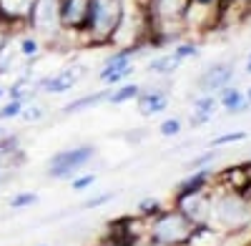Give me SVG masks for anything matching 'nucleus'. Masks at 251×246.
Masks as SVG:
<instances>
[{
  "label": "nucleus",
  "mask_w": 251,
  "mask_h": 246,
  "mask_svg": "<svg viewBox=\"0 0 251 246\" xmlns=\"http://www.w3.org/2000/svg\"><path fill=\"white\" fill-rule=\"evenodd\" d=\"M219 108H221V106H219V96L201 93L199 98L191 100V111H194V113H203V116H208V118H211Z\"/></svg>",
  "instance_id": "21"
},
{
  "label": "nucleus",
  "mask_w": 251,
  "mask_h": 246,
  "mask_svg": "<svg viewBox=\"0 0 251 246\" xmlns=\"http://www.w3.org/2000/svg\"><path fill=\"white\" fill-rule=\"evenodd\" d=\"M0 98H3V88H0Z\"/></svg>",
  "instance_id": "39"
},
{
  "label": "nucleus",
  "mask_w": 251,
  "mask_h": 246,
  "mask_svg": "<svg viewBox=\"0 0 251 246\" xmlns=\"http://www.w3.org/2000/svg\"><path fill=\"white\" fill-rule=\"evenodd\" d=\"M38 40L35 38H23V43H20V50H23L25 55H35L38 53Z\"/></svg>",
  "instance_id": "29"
},
{
  "label": "nucleus",
  "mask_w": 251,
  "mask_h": 246,
  "mask_svg": "<svg viewBox=\"0 0 251 246\" xmlns=\"http://www.w3.org/2000/svg\"><path fill=\"white\" fill-rule=\"evenodd\" d=\"M88 8L91 0H60V28L83 33L88 20Z\"/></svg>",
  "instance_id": "9"
},
{
  "label": "nucleus",
  "mask_w": 251,
  "mask_h": 246,
  "mask_svg": "<svg viewBox=\"0 0 251 246\" xmlns=\"http://www.w3.org/2000/svg\"><path fill=\"white\" fill-rule=\"evenodd\" d=\"M38 0H0L3 18L10 23H30Z\"/></svg>",
  "instance_id": "12"
},
{
  "label": "nucleus",
  "mask_w": 251,
  "mask_h": 246,
  "mask_svg": "<svg viewBox=\"0 0 251 246\" xmlns=\"http://www.w3.org/2000/svg\"><path fill=\"white\" fill-rule=\"evenodd\" d=\"M246 71H249V73H251V53H249V55H246Z\"/></svg>",
  "instance_id": "34"
},
{
  "label": "nucleus",
  "mask_w": 251,
  "mask_h": 246,
  "mask_svg": "<svg viewBox=\"0 0 251 246\" xmlns=\"http://www.w3.org/2000/svg\"><path fill=\"white\" fill-rule=\"evenodd\" d=\"M214 176L216 171L214 169H203V171H191L186 178H181L174 189V196L176 194H188V191H199V189H206L214 183Z\"/></svg>",
  "instance_id": "14"
},
{
  "label": "nucleus",
  "mask_w": 251,
  "mask_h": 246,
  "mask_svg": "<svg viewBox=\"0 0 251 246\" xmlns=\"http://www.w3.org/2000/svg\"><path fill=\"white\" fill-rule=\"evenodd\" d=\"M241 3H244V5H246V8L251 10V0H241Z\"/></svg>",
  "instance_id": "36"
},
{
  "label": "nucleus",
  "mask_w": 251,
  "mask_h": 246,
  "mask_svg": "<svg viewBox=\"0 0 251 246\" xmlns=\"http://www.w3.org/2000/svg\"><path fill=\"white\" fill-rule=\"evenodd\" d=\"M178 211H183L188 219H191L196 226H203V223L211 221V209H214V183L199 191H188V194H176L174 203Z\"/></svg>",
  "instance_id": "5"
},
{
  "label": "nucleus",
  "mask_w": 251,
  "mask_h": 246,
  "mask_svg": "<svg viewBox=\"0 0 251 246\" xmlns=\"http://www.w3.org/2000/svg\"><path fill=\"white\" fill-rule=\"evenodd\" d=\"M208 223L224 231L228 239L246 234L251 229V198L236 191H228L214 181V209Z\"/></svg>",
  "instance_id": "1"
},
{
  "label": "nucleus",
  "mask_w": 251,
  "mask_h": 246,
  "mask_svg": "<svg viewBox=\"0 0 251 246\" xmlns=\"http://www.w3.org/2000/svg\"><path fill=\"white\" fill-rule=\"evenodd\" d=\"M0 23H5V18H3V10H0Z\"/></svg>",
  "instance_id": "38"
},
{
  "label": "nucleus",
  "mask_w": 251,
  "mask_h": 246,
  "mask_svg": "<svg viewBox=\"0 0 251 246\" xmlns=\"http://www.w3.org/2000/svg\"><path fill=\"white\" fill-rule=\"evenodd\" d=\"M5 48H8V35L3 33V28H0V63L5 60Z\"/></svg>",
  "instance_id": "32"
},
{
  "label": "nucleus",
  "mask_w": 251,
  "mask_h": 246,
  "mask_svg": "<svg viewBox=\"0 0 251 246\" xmlns=\"http://www.w3.org/2000/svg\"><path fill=\"white\" fill-rule=\"evenodd\" d=\"M136 108L143 118H151V116H158L169 108V96L161 88H143L141 96L136 98Z\"/></svg>",
  "instance_id": "11"
},
{
  "label": "nucleus",
  "mask_w": 251,
  "mask_h": 246,
  "mask_svg": "<svg viewBox=\"0 0 251 246\" xmlns=\"http://www.w3.org/2000/svg\"><path fill=\"white\" fill-rule=\"evenodd\" d=\"M146 46H133V48H121V50H116L108 60H106V66L100 68V73H98V78H100V83H106L108 88H113V86H121V80H126V78H131L133 75V55L138 53V50H143Z\"/></svg>",
  "instance_id": "6"
},
{
  "label": "nucleus",
  "mask_w": 251,
  "mask_h": 246,
  "mask_svg": "<svg viewBox=\"0 0 251 246\" xmlns=\"http://www.w3.org/2000/svg\"><path fill=\"white\" fill-rule=\"evenodd\" d=\"M5 136H8V131H5V128H0V138H5Z\"/></svg>",
  "instance_id": "35"
},
{
  "label": "nucleus",
  "mask_w": 251,
  "mask_h": 246,
  "mask_svg": "<svg viewBox=\"0 0 251 246\" xmlns=\"http://www.w3.org/2000/svg\"><path fill=\"white\" fill-rule=\"evenodd\" d=\"M126 15V0H91L88 20H86V33L91 46H108L123 23Z\"/></svg>",
  "instance_id": "2"
},
{
  "label": "nucleus",
  "mask_w": 251,
  "mask_h": 246,
  "mask_svg": "<svg viewBox=\"0 0 251 246\" xmlns=\"http://www.w3.org/2000/svg\"><path fill=\"white\" fill-rule=\"evenodd\" d=\"M234 73H236L234 63H226V60H221V63H214V66H208V68L199 75L196 88H199L201 93L216 96V93H221L226 86H231Z\"/></svg>",
  "instance_id": "7"
},
{
  "label": "nucleus",
  "mask_w": 251,
  "mask_h": 246,
  "mask_svg": "<svg viewBox=\"0 0 251 246\" xmlns=\"http://www.w3.org/2000/svg\"><path fill=\"white\" fill-rule=\"evenodd\" d=\"M163 209H166V206L161 203V198L146 196V198H141V201L136 203V216H141V219H146V221H151V219H156Z\"/></svg>",
  "instance_id": "20"
},
{
  "label": "nucleus",
  "mask_w": 251,
  "mask_h": 246,
  "mask_svg": "<svg viewBox=\"0 0 251 246\" xmlns=\"http://www.w3.org/2000/svg\"><path fill=\"white\" fill-rule=\"evenodd\" d=\"M249 246H251V244H249Z\"/></svg>",
  "instance_id": "40"
},
{
  "label": "nucleus",
  "mask_w": 251,
  "mask_h": 246,
  "mask_svg": "<svg viewBox=\"0 0 251 246\" xmlns=\"http://www.w3.org/2000/svg\"><path fill=\"white\" fill-rule=\"evenodd\" d=\"M108 98H111V88L106 86L103 91H96V93H88V96H80V98H75V100H71L68 106H63L60 111L63 113H83V111H88V108H96V106H100V103H108Z\"/></svg>",
  "instance_id": "16"
},
{
  "label": "nucleus",
  "mask_w": 251,
  "mask_h": 246,
  "mask_svg": "<svg viewBox=\"0 0 251 246\" xmlns=\"http://www.w3.org/2000/svg\"><path fill=\"white\" fill-rule=\"evenodd\" d=\"M38 203V194L35 191H20L10 198V209H28Z\"/></svg>",
  "instance_id": "24"
},
{
  "label": "nucleus",
  "mask_w": 251,
  "mask_h": 246,
  "mask_svg": "<svg viewBox=\"0 0 251 246\" xmlns=\"http://www.w3.org/2000/svg\"><path fill=\"white\" fill-rule=\"evenodd\" d=\"M80 75H86V68H83V66H73V68H66L63 73L53 75V78H43L38 83V88L46 91V93H68L78 83Z\"/></svg>",
  "instance_id": "10"
},
{
  "label": "nucleus",
  "mask_w": 251,
  "mask_h": 246,
  "mask_svg": "<svg viewBox=\"0 0 251 246\" xmlns=\"http://www.w3.org/2000/svg\"><path fill=\"white\" fill-rule=\"evenodd\" d=\"M113 198H116L113 191H103V194H98V196H93V198H88V201H83V209H86V211H91V209H100L103 203H111Z\"/></svg>",
  "instance_id": "25"
},
{
  "label": "nucleus",
  "mask_w": 251,
  "mask_h": 246,
  "mask_svg": "<svg viewBox=\"0 0 251 246\" xmlns=\"http://www.w3.org/2000/svg\"><path fill=\"white\" fill-rule=\"evenodd\" d=\"M141 86L138 83H121V86H113L111 88V98H108V103L111 106H123V103H128V100H136L141 96Z\"/></svg>",
  "instance_id": "18"
},
{
  "label": "nucleus",
  "mask_w": 251,
  "mask_h": 246,
  "mask_svg": "<svg viewBox=\"0 0 251 246\" xmlns=\"http://www.w3.org/2000/svg\"><path fill=\"white\" fill-rule=\"evenodd\" d=\"M196 223L176 206H166L156 219L149 221V234L143 246H186Z\"/></svg>",
  "instance_id": "3"
},
{
  "label": "nucleus",
  "mask_w": 251,
  "mask_h": 246,
  "mask_svg": "<svg viewBox=\"0 0 251 246\" xmlns=\"http://www.w3.org/2000/svg\"><path fill=\"white\" fill-rule=\"evenodd\" d=\"M246 98H249V103H251V88H249V91H246Z\"/></svg>",
  "instance_id": "37"
},
{
  "label": "nucleus",
  "mask_w": 251,
  "mask_h": 246,
  "mask_svg": "<svg viewBox=\"0 0 251 246\" xmlns=\"http://www.w3.org/2000/svg\"><path fill=\"white\" fill-rule=\"evenodd\" d=\"M228 236L219 229H214L211 223H203V226H196L188 236L186 246H226Z\"/></svg>",
  "instance_id": "13"
},
{
  "label": "nucleus",
  "mask_w": 251,
  "mask_h": 246,
  "mask_svg": "<svg viewBox=\"0 0 251 246\" xmlns=\"http://www.w3.org/2000/svg\"><path fill=\"white\" fill-rule=\"evenodd\" d=\"M30 25L43 35H53L55 30H60V0H38Z\"/></svg>",
  "instance_id": "8"
},
{
  "label": "nucleus",
  "mask_w": 251,
  "mask_h": 246,
  "mask_svg": "<svg viewBox=\"0 0 251 246\" xmlns=\"http://www.w3.org/2000/svg\"><path fill=\"white\" fill-rule=\"evenodd\" d=\"M96 153H98V148L93 143H80V146L63 148L48 161L46 173L50 178H75L96 158Z\"/></svg>",
  "instance_id": "4"
},
{
  "label": "nucleus",
  "mask_w": 251,
  "mask_h": 246,
  "mask_svg": "<svg viewBox=\"0 0 251 246\" xmlns=\"http://www.w3.org/2000/svg\"><path fill=\"white\" fill-rule=\"evenodd\" d=\"M96 183V173H86V176H75L73 181H71V189L73 191H86V189H91Z\"/></svg>",
  "instance_id": "28"
},
{
  "label": "nucleus",
  "mask_w": 251,
  "mask_h": 246,
  "mask_svg": "<svg viewBox=\"0 0 251 246\" xmlns=\"http://www.w3.org/2000/svg\"><path fill=\"white\" fill-rule=\"evenodd\" d=\"M20 116H23L25 121H38L40 116H43V111H40V108H35V106H33V108H23V113H20Z\"/></svg>",
  "instance_id": "31"
},
{
  "label": "nucleus",
  "mask_w": 251,
  "mask_h": 246,
  "mask_svg": "<svg viewBox=\"0 0 251 246\" xmlns=\"http://www.w3.org/2000/svg\"><path fill=\"white\" fill-rule=\"evenodd\" d=\"M246 138H249L246 131H228V133H221V136L208 141V148H224L228 143H239V141H246Z\"/></svg>",
  "instance_id": "22"
},
{
  "label": "nucleus",
  "mask_w": 251,
  "mask_h": 246,
  "mask_svg": "<svg viewBox=\"0 0 251 246\" xmlns=\"http://www.w3.org/2000/svg\"><path fill=\"white\" fill-rule=\"evenodd\" d=\"M174 55H176L178 60L194 58V55H199V46H196V43H178V46L174 48Z\"/></svg>",
  "instance_id": "27"
},
{
  "label": "nucleus",
  "mask_w": 251,
  "mask_h": 246,
  "mask_svg": "<svg viewBox=\"0 0 251 246\" xmlns=\"http://www.w3.org/2000/svg\"><path fill=\"white\" fill-rule=\"evenodd\" d=\"M23 108H25V103H23V100L13 98L8 106H3V108H0V118H15V116H20V113H23Z\"/></svg>",
  "instance_id": "26"
},
{
  "label": "nucleus",
  "mask_w": 251,
  "mask_h": 246,
  "mask_svg": "<svg viewBox=\"0 0 251 246\" xmlns=\"http://www.w3.org/2000/svg\"><path fill=\"white\" fill-rule=\"evenodd\" d=\"M181 131H183V121H181V118H176V116L161 121V126H158V133H161V136H166V138H174V136H178Z\"/></svg>",
  "instance_id": "23"
},
{
  "label": "nucleus",
  "mask_w": 251,
  "mask_h": 246,
  "mask_svg": "<svg viewBox=\"0 0 251 246\" xmlns=\"http://www.w3.org/2000/svg\"><path fill=\"white\" fill-rule=\"evenodd\" d=\"M219 106L224 108V111H228V113H244V111H249V98H246V93L241 91V88H236V86H226L221 93H219Z\"/></svg>",
  "instance_id": "15"
},
{
  "label": "nucleus",
  "mask_w": 251,
  "mask_h": 246,
  "mask_svg": "<svg viewBox=\"0 0 251 246\" xmlns=\"http://www.w3.org/2000/svg\"><path fill=\"white\" fill-rule=\"evenodd\" d=\"M178 66H181V60H178L174 53H169V55H161V58L149 60L146 71H149V73H158V75H171Z\"/></svg>",
  "instance_id": "19"
},
{
  "label": "nucleus",
  "mask_w": 251,
  "mask_h": 246,
  "mask_svg": "<svg viewBox=\"0 0 251 246\" xmlns=\"http://www.w3.org/2000/svg\"><path fill=\"white\" fill-rule=\"evenodd\" d=\"M206 121H211V118L203 116V113H194V111H191V116H188V126H191V128H199V126H203Z\"/></svg>",
  "instance_id": "30"
},
{
  "label": "nucleus",
  "mask_w": 251,
  "mask_h": 246,
  "mask_svg": "<svg viewBox=\"0 0 251 246\" xmlns=\"http://www.w3.org/2000/svg\"><path fill=\"white\" fill-rule=\"evenodd\" d=\"M96 246H133V244H126V241H116V239H103V241H98Z\"/></svg>",
  "instance_id": "33"
},
{
  "label": "nucleus",
  "mask_w": 251,
  "mask_h": 246,
  "mask_svg": "<svg viewBox=\"0 0 251 246\" xmlns=\"http://www.w3.org/2000/svg\"><path fill=\"white\" fill-rule=\"evenodd\" d=\"M219 156H221L219 148H206L203 153H199V156H194V158H188V161L183 163V171H186V173H191V171L214 169V163L219 161Z\"/></svg>",
  "instance_id": "17"
}]
</instances>
